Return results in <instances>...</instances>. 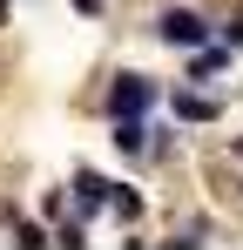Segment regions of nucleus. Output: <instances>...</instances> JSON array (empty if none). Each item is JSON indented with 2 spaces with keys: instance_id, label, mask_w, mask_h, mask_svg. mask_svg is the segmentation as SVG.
<instances>
[{
  "instance_id": "obj_3",
  "label": "nucleus",
  "mask_w": 243,
  "mask_h": 250,
  "mask_svg": "<svg viewBox=\"0 0 243 250\" xmlns=\"http://www.w3.org/2000/svg\"><path fill=\"white\" fill-rule=\"evenodd\" d=\"M115 149H122V156H142V149H149V128H142V115H122V122H115Z\"/></svg>"
},
{
  "instance_id": "obj_2",
  "label": "nucleus",
  "mask_w": 243,
  "mask_h": 250,
  "mask_svg": "<svg viewBox=\"0 0 243 250\" xmlns=\"http://www.w3.org/2000/svg\"><path fill=\"white\" fill-rule=\"evenodd\" d=\"M149 102H156V88L142 82V75H122V82L108 88V115H115V122H122V115H142Z\"/></svg>"
},
{
  "instance_id": "obj_8",
  "label": "nucleus",
  "mask_w": 243,
  "mask_h": 250,
  "mask_svg": "<svg viewBox=\"0 0 243 250\" xmlns=\"http://www.w3.org/2000/svg\"><path fill=\"white\" fill-rule=\"evenodd\" d=\"M223 47H243V14H237V21H223Z\"/></svg>"
},
{
  "instance_id": "obj_4",
  "label": "nucleus",
  "mask_w": 243,
  "mask_h": 250,
  "mask_svg": "<svg viewBox=\"0 0 243 250\" xmlns=\"http://www.w3.org/2000/svg\"><path fill=\"white\" fill-rule=\"evenodd\" d=\"M230 68V47H202L196 61H189V82H209V75H223Z\"/></svg>"
},
{
  "instance_id": "obj_5",
  "label": "nucleus",
  "mask_w": 243,
  "mask_h": 250,
  "mask_svg": "<svg viewBox=\"0 0 243 250\" xmlns=\"http://www.w3.org/2000/svg\"><path fill=\"white\" fill-rule=\"evenodd\" d=\"M75 203L81 209H101L108 203V183H101V176H75Z\"/></svg>"
},
{
  "instance_id": "obj_9",
  "label": "nucleus",
  "mask_w": 243,
  "mask_h": 250,
  "mask_svg": "<svg viewBox=\"0 0 243 250\" xmlns=\"http://www.w3.org/2000/svg\"><path fill=\"white\" fill-rule=\"evenodd\" d=\"M75 7H81V14H101V0H75Z\"/></svg>"
},
{
  "instance_id": "obj_1",
  "label": "nucleus",
  "mask_w": 243,
  "mask_h": 250,
  "mask_svg": "<svg viewBox=\"0 0 243 250\" xmlns=\"http://www.w3.org/2000/svg\"><path fill=\"white\" fill-rule=\"evenodd\" d=\"M156 34H162L169 47H202V41H209V21L189 14V7H169V14L156 21Z\"/></svg>"
},
{
  "instance_id": "obj_7",
  "label": "nucleus",
  "mask_w": 243,
  "mask_h": 250,
  "mask_svg": "<svg viewBox=\"0 0 243 250\" xmlns=\"http://www.w3.org/2000/svg\"><path fill=\"white\" fill-rule=\"evenodd\" d=\"M108 203H115L122 223H135V216H142V196H135V189H108Z\"/></svg>"
},
{
  "instance_id": "obj_6",
  "label": "nucleus",
  "mask_w": 243,
  "mask_h": 250,
  "mask_svg": "<svg viewBox=\"0 0 243 250\" xmlns=\"http://www.w3.org/2000/svg\"><path fill=\"white\" fill-rule=\"evenodd\" d=\"M176 115H182V122H209L216 102H209V95H176Z\"/></svg>"
}]
</instances>
